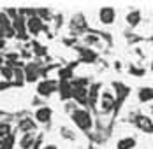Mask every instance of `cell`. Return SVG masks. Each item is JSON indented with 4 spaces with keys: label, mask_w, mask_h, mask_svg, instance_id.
I'll list each match as a JSON object with an SVG mask.
<instances>
[{
    "label": "cell",
    "mask_w": 153,
    "mask_h": 149,
    "mask_svg": "<svg viewBox=\"0 0 153 149\" xmlns=\"http://www.w3.org/2000/svg\"><path fill=\"white\" fill-rule=\"evenodd\" d=\"M72 119L81 130H90L92 128V118H90V114L86 111H76L72 114Z\"/></svg>",
    "instance_id": "cell-1"
},
{
    "label": "cell",
    "mask_w": 153,
    "mask_h": 149,
    "mask_svg": "<svg viewBox=\"0 0 153 149\" xmlns=\"http://www.w3.org/2000/svg\"><path fill=\"white\" fill-rule=\"evenodd\" d=\"M136 125H137L143 132H146V134H152V132H153L152 119L146 118V116H137V118H136Z\"/></svg>",
    "instance_id": "cell-2"
},
{
    "label": "cell",
    "mask_w": 153,
    "mask_h": 149,
    "mask_svg": "<svg viewBox=\"0 0 153 149\" xmlns=\"http://www.w3.org/2000/svg\"><path fill=\"white\" fill-rule=\"evenodd\" d=\"M55 89H56V84H55L53 81H42V83L37 86V91H39L42 97H48V95H51Z\"/></svg>",
    "instance_id": "cell-3"
},
{
    "label": "cell",
    "mask_w": 153,
    "mask_h": 149,
    "mask_svg": "<svg viewBox=\"0 0 153 149\" xmlns=\"http://www.w3.org/2000/svg\"><path fill=\"white\" fill-rule=\"evenodd\" d=\"M27 27H28V32H30V33L37 35V33L42 30V21H41L37 16H32L30 19L27 21Z\"/></svg>",
    "instance_id": "cell-4"
},
{
    "label": "cell",
    "mask_w": 153,
    "mask_h": 149,
    "mask_svg": "<svg viewBox=\"0 0 153 149\" xmlns=\"http://www.w3.org/2000/svg\"><path fill=\"white\" fill-rule=\"evenodd\" d=\"M113 19H114V11L111 9V7H104V9H100V21L102 23H113Z\"/></svg>",
    "instance_id": "cell-5"
},
{
    "label": "cell",
    "mask_w": 153,
    "mask_h": 149,
    "mask_svg": "<svg viewBox=\"0 0 153 149\" xmlns=\"http://www.w3.org/2000/svg\"><path fill=\"white\" fill-rule=\"evenodd\" d=\"M49 118H51V109H49V107H42V109H39V111L35 112V119L41 121V123L49 121Z\"/></svg>",
    "instance_id": "cell-6"
},
{
    "label": "cell",
    "mask_w": 153,
    "mask_h": 149,
    "mask_svg": "<svg viewBox=\"0 0 153 149\" xmlns=\"http://www.w3.org/2000/svg\"><path fill=\"white\" fill-rule=\"evenodd\" d=\"M11 137V126L7 123H0V146Z\"/></svg>",
    "instance_id": "cell-7"
},
{
    "label": "cell",
    "mask_w": 153,
    "mask_h": 149,
    "mask_svg": "<svg viewBox=\"0 0 153 149\" xmlns=\"http://www.w3.org/2000/svg\"><path fill=\"white\" fill-rule=\"evenodd\" d=\"M100 104H102V109H104V111H111V109H113V105H114V98H113L109 93H104V95H102Z\"/></svg>",
    "instance_id": "cell-8"
},
{
    "label": "cell",
    "mask_w": 153,
    "mask_h": 149,
    "mask_svg": "<svg viewBox=\"0 0 153 149\" xmlns=\"http://www.w3.org/2000/svg\"><path fill=\"white\" fill-rule=\"evenodd\" d=\"M139 98H141V102L153 100V88H143L139 91Z\"/></svg>",
    "instance_id": "cell-9"
},
{
    "label": "cell",
    "mask_w": 153,
    "mask_h": 149,
    "mask_svg": "<svg viewBox=\"0 0 153 149\" xmlns=\"http://www.w3.org/2000/svg\"><path fill=\"white\" fill-rule=\"evenodd\" d=\"M136 146V139H122V140H118V149H132Z\"/></svg>",
    "instance_id": "cell-10"
},
{
    "label": "cell",
    "mask_w": 153,
    "mask_h": 149,
    "mask_svg": "<svg viewBox=\"0 0 153 149\" xmlns=\"http://www.w3.org/2000/svg\"><path fill=\"white\" fill-rule=\"evenodd\" d=\"M35 140V135L33 134H25V137L21 139V142H19V146L23 149H30V146H32V142Z\"/></svg>",
    "instance_id": "cell-11"
},
{
    "label": "cell",
    "mask_w": 153,
    "mask_h": 149,
    "mask_svg": "<svg viewBox=\"0 0 153 149\" xmlns=\"http://www.w3.org/2000/svg\"><path fill=\"white\" fill-rule=\"evenodd\" d=\"M37 69L33 67V65H28L27 67V72H25V77H27V81H30V83H33L35 79H37Z\"/></svg>",
    "instance_id": "cell-12"
},
{
    "label": "cell",
    "mask_w": 153,
    "mask_h": 149,
    "mask_svg": "<svg viewBox=\"0 0 153 149\" xmlns=\"http://www.w3.org/2000/svg\"><path fill=\"white\" fill-rule=\"evenodd\" d=\"M127 19H128V23H130V25H137V23H139V13H137V11H136V13H130Z\"/></svg>",
    "instance_id": "cell-13"
},
{
    "label": "cell",
    "mask_w": 153,
    "mask_h": 149,
    "mask_svg": "<svg viewBox=\"0 0 153 149\" xmlns=\"http://www.w3.org/2000/svg\"><path fill=\"white\" fill-rule=\"evenodd\" d=\"M11 146H13V135H11V137L2 144V149H11Z\"/></svg>",
    "instance_id": "cell-14"
},
{
    "label": "cell",
    "mask_w": 153,
    "mask_h": 149,
    "mask_svg": "<svg viewBox=\"0 0 153 149\" xmlns=\"http://www.w3.org/2000/svg\"><path fill=\"white\" fill-rule=\"evenodd\" d=\"M32 126H33V123H32V121H25V123L21 125V128H23V130H28V128H32Z\"/></svg>",
    "instance_id": "cell-15"
},
{
    "label": "cell",
    "mask_w": 153,
    "mask_h": 149,
    "mask_svg": "<svg viewBox=\"0 0 153 149\" xmlns=\"http://www.w3.org/2000/svg\"><path fill=\"white\" fill-rule=\"evenodd\" d=\"M11 86V83L9 81H4V83H0V89H5V88H9Z\"/></svg>",
    "instance_id": "cell-16"
},
{
    "label": "cell",
    "mask_w": 153,
    "mask_h": 149,
    "mask_svg": "<svg viewBox=\"0 0 153 149\" xmlns=\"http://www.w3.org/2000/svg\"><path fill=\"white\" fill-rule=\"evenodd\" d=\"M44 149H56V148H55V146H46Z\"/></svg>",
    "instance_id": "cell-17"
},
{
    "label": "cell",
    "mask_w": 153,
    "mask_h": 149,
    "mask_svg": "<svg viewBox=\"0 0 153 149\" xmlns=\"http://www.w3.org/2000/svg\"><path fill=\"white\" fill-rule=\"evenodd\" d=\"M2 47H4V41H0V49H2Z\"/></svg>",
    "instance_id": "cell-18"
},
{
    "label": "cell",
    "mask_w": 153,
    "mask_h": 149,
    "mask_svg": "<svg viewBox=\"0 0 153 149\" xmlns=\"http://www.w3.org/2000/svg\"><path fill=\"white\" fill-rule=\"evenodd\" d=\"M152 70H153V63H152Z\"/></svg>",
    "instance_id": "cell-19"
}]
</instances>
